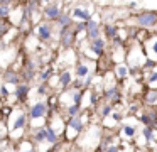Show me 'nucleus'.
<instances>
[{
  "label": "nucleus",
  "instance_id": "obj_1",
  "mask_svg": "<svg viewBox=\"0 0 157 152\" xmlns=\"http://www.w3.org/2000/svg\"><path fill=\"white\" fill-rule=\"evenodd\" d=\"M137 24L142 27H152L157 24V14L155 12H144L137 17Z\"/></svg>",
  "mask_w": 157,
  "mask_h": 152
},
{
  "label": "nucleus",
  "instance_id": "obj_2",
  "mask_svg": "<svg viewBox=\"0 0 157 152\" xmlns=\"http://www.w3.org/2000/svg\"><path fill=\"white\" fill-rule=\"evenodd\" d=\"M46 113V103H36L31 110V117L32 118H41Z\"/></svg>",
  "mask_w": 157,
  "mask_h": 152
},
{
  "label": "nucleus",
  "instance_id": "obj_3",
  "mask_svg": "<svg viewBox=\"0 0 157 152\" xmlns=\"http://www.w3.org/2000/svg\"><path fill=\"white\" fill-rule=\"evenodd\" d=\"M86 30H88V36L91 37L93 41L98 39V25H96L93 20H88V24H86Z\"/></svg>",
  "mask_w": 157,
  "mask_h": 152
},
{
  "label": "nucleus",
  "instance_id": "obj_4",
  "mask_svg": "<svg viewBox=\"0 0 157 152\" xmlns=\"http://www.w3.org/2000/svg\"><path fill=\"white\" fill-rule=\"evenodd\" d=\"M37 32H39V37H41V39H49V37H51V27H49L48 24H41Z\"/></svg>",
  "mask_w": 157,
  "mask_h": 152
},
{
  "label": "nucleus",
  "instance_id": "obj_5",
  "mask_svg": "<svg viewBox=\"0 0 157 152\" xmlns=\"http://www.w3.org/2000/svg\"><path fill=\"white\" fill-rule=\"evenodd\" d=\"M46 15L49 17V19H59L61 17V12H59V9L56 5H51L46 9Z\"/></svg>",
  "mask_w": 157,
  "mask_h": 152
},
{
  "label": "nucleus",
  "instance_id": "obj_6",
  "mask_svg": "<svg viewBox=\"0 0 157 152\" xmlns=\"http://www.w3.org/2000/svg\"><path fill=\"white\" fill-rule=\"evenodd\" d=\"M91 51L95 54H101L103 53V39H95V42H93V46H91Z\"/></svg>",
  "mask_w": 157,
  "mask_h": 152
},
{
  "label": "nucleus",
  "instance_id": "obj_7",
  "mask_svg": "<svg viewBox=\"0 0 157 152\" xmlns=\"http://www.w3.org/2000/svg\"><path fill=\"white\" fill-rule=\"evenodd\" d=\"M15 96H17L21 101L27 100V86H19L17 91H15Z\"/></svg>",
  "mask_w": 157,
  "mask_h": 152
},
{
  "label": "nucleus",
  "instance_id": "obj_8",
  "mask_svg": "<svg viewBox=\"0 0 157 152\" xmlns=\"http://www.w3.org/2000/svg\"><path fill=\"white\" fill-rule=\"evenodd\" d=\"M5 83H17V74L15 73H12V71H7V73H5Z\"/></svg>",
  "mask_w": 157,
  "mask_h": 152
},
{
  "label": "nucleus",
  "instance_id": "obj_9",
  "mask_svg": "<svg viewBox=\"0 0 157 152\" xmlns=\"http://www.w3.org/2000/svg\"><path fill=\"white\" fill-rule=\"evenodd\" d=\"M68 125H71L73 128H76V130H81L83 122H81V118H71V120L68 122Z\"/></svg>",
  "mask_w": 157,
  "mask_h": 152
},
{
  "label": "nucleus",
  "instance_id": "obj_10",
  "mask_svg": "<svg viewBox=\"0 0 157 152\" xmlns=\"http://www.w3.org/2000/svg\"><path fill=\"white\" fill-rule=\"evenodd\" d=\"M75 15H76V17H79V19H83V20H90V14L86 12V10L76 9V10H75Z\"/></svg>",
  "mask_w": 157,
  "mask_h": 152
},
{
  "label": "nucleus",
  "instance_id": "obj_11",
  "mask_svg": "<svg viewBox=\"0 0 157 152\" xmlns=\"http://www.w3.org/2000/svg\"><path fill=\"white\" fill-rule=\"evenodd\" d=\"M73 41H75V32H71V34H64V39H63V44H64L66 47H68V46H71V44H73Z\"/></svg>",
  "mask_w": 157,
  "mask_h": 152
},
{
  "label": "nucleus",
  "instance_id": "obj_12",
  "mask_svg": "<svg viewBox=\"0 0 157 152\" xmlns=\"http://www.w3.org/2000/svg\"><path fill=\"white\" fill-rule=\"evenodd\" d=\"M76 73H78V76H86V74H88V68L85 66V64H79L78 68H76Z\"/></svg>",
  "mask_w": 157,
  "mask_h": 152
},
{
  "label": "nucleus",
  "instance_id": "obj_13",
  "mask_svg": "<svg viewBox=\"0 0 157 152\" xmlns=\"http://www.w3.org/2000/svg\"><path fill=\"white\" fill-rule=\"evenodd\" d=\"M46 130H48V140L49 142H56V140H58V134H56L52 128H46Z\"/></svg>",
  "mask_w": 157,
  "mask_h": 152
},
{
  "label": "nucleus",
  "instance_id": "obj_14",
  "mask_svg": "<svg viewBox=\"0 0 157 152\" xmlns=\"http://www.w3.org/2000/svg\"><path fill=\"white\" fill-rule=\"evenodd\" d=\"M69 83H71V74H69V73H63L61 74V84H64V86H66V84H69Z\"/></svg>",
  "mask_w": 157,
  "mask_h": 152
},
{
  "label": "nucleus",
  "instance_id": "obj_15",
  "mask_svg": "<svg viewBox=\"0 0 157 152\" xmlns=\"http://www.w3.org/2000/svg\"><path fill=\"white\" fill-rule=\"evenodd\" d=\"M144 137H145V140H152V138H154V134H152V128H150V127L144 128Z\"/></svg>",
  "mask_w": 157,
  "mask_h": 152
},
{
  "label": "nucleus",
  "instance_id": "obj_16",
  "mask_svg": "<svg viewBox=\"0 0 157 152\" xmlns=\"http://www.w3.org/2000/svg\"><path fill=\"white\" fill-rule=\"evenodd\" d=\"M123 132H125L128 137H133V135H135V128L130 127V125H123Z\"/></svg>",
  "mask_w": 157,
  "mask_h": 152
},
{
  "label": "nucleus",
  "instance_id": "obj_17",
  "mask_svg": "<svg viewBox=\"0 0 157 152\" xmlns=\"http://www.w3.org/2000/svg\"><path fill=\"white\" fill-rule=\"evenodd\" d=\"M24 122H25V117H24V115H21V117L17 118V122L14 123V130H17V128H21L22 125H24Z\"/></svg>",
  "mask_w": 157,
  "mask_h": 152
},
{
  "label": "nucleus",
  "instance_id": "obj_18",
  "mask_svg": "<svg viewBox=\"0 0 157 152\" xmlns=\"http://www.w3.org/2000/svg\"><path fill=\"white\" fill-rule=\"evenodd\" d=\"M105 32H106V36H108V37H115L117 30H115V27H112V25H106V27H105Z\"/></svg>",
  "mask_w": 157,
  "mask_h": 152
},
{
  "label": "nucleus",
  "instance_id": "obj_19",
  "mask_svg": "<svg viewBox=\"0 0 157 152\" xmlns=\"http://www.w3.org/2000/svg\"><path fill=\"white\" fill-rule=\"evenodd\" d=\"M36 138H37V140H44V138H48V130H39L37 134H36Z\"/></svg>",
  "mask_w": 157,
  "mask_h": 152
},
{
  "label": "nucleus",
  "instance_id": "obj_20",
  "mask_svg": "<svg viewBox=\"0 0 157 152\" xmlns=\"http://www.w3.org/2000/svg\"><path fill=\"white\" fill-rule=\"evenodd\" d=\"M106 96H108V98H117V96H118V91H117V88H110V90L106 91Z\"/></svg>",
  "mask_w": 157,
  "mask_h": 152
},
{
  "label": "nucleus",
  "instance_id": "obj_21",
  "mask_svg": "<svg viewBox=\"0 0 157 152\" xmlns=\"http://www.w3.org/2000/svg\"><path fill=\"white\" fill-rule=\"evenodd\" d=\"M155 100H157V91H150V93L147 95V101H149V103H154Z\"/></svg>",
  "mask_w": 157,
  "mask_h": 152
},
{
  "label": "nucleus",
  "instance_id": "obj_22",
  "mask_svg": "<svg viewBox=\"0 0 157 152\" xmlns=\"http://www.w3.org/2000/svg\"><path fill=\"white\" fill-rule=\"evenodd\" d=\"M117 74H118L120 78H125V76H127V68L118 66V68H117Z\"/></svg>",
  "mask_w": 157,
  "mask_h": 152
},
{
  "label": "nucleus",
  "instance_id": "obj_23",
  "mask_svg": "<svg viewBox=\"0 0 157 152\" xmlns=\"http://www.w3.org/2000/svg\"><path fill=\"white\" fill-rule=\"evenodd\" d=\"M59 22H61V25H68V24H69V17L68 15H61V17H59Z\"/></svg>",
  "mask_w": 157,
  "mask_h": 152
},
{
  "label": "nucleus",
  "instance_id": "obj_24",
  "mask_svg": "<svg viewBox=\"0 0 157 152\" xmlns=\"http://www.w3.org/2000/svg\"><path fill=\"white\" fill-rule=\"evenodd\" d=\"M140 120H142V122H144V123H145V125H150V123H152V122H154V118H150V117H147V115H144V117L140 118Z\"/></svg>",
  "mask_w": 157,
  "mask_h": 152
},
{
  "label": "nucleus",
  "instance_id": "obj_25",
  "mask_svg": "<svg viewBox=\"0 0 157 152\" xmlns=\"http://www.w3.org/2000/svg\"><path fill=\"white\" fill-rule=\"evenodd\" d=\"M78 110H79V105H78V103H75V105H73L71 108H69V113H71V115H75V113H76V111H78Z\"/></svg>",
  "mask_w": 157,
  "mask_h": 152
},
{
  "label": "nucleus",
  "instance_id": "obj_26",
  "mask_svg": "<svg viewBox=\"0 0 157 152\" xmlns=\"http://www.w3.org/2000/svg\"><path fill=\"white\" fill-rule=\"evenodd\" d=\"M110 113H112V107L108 105V107H105V108H103V115L106 117V115H110Z\"/></svg>",
  "mask_w": 157,
  "mask_h": 152
},
{
  "label": "nucleus",
  "instance_id": "obj_27",
  "mask_svg": "<svg viewBox=\"0 0 157 152\" xmlns=\"http://www.w3.org/2000/svg\"><path fill=\"white\" fill-rule=\"evenodd\" d=\"M9 14V9H7V5H2V17H5Z\"/></svg>",
  "mask_w": 157,
  "mask_h": 152
},
{
  "label": "nucleus",
  "instance_id": "obj_28",
  "mask_svg": "<svg viewBox=\"0 0 157 152\" xmlns=\"http://www.w3.org/2000/svg\"><path fill=\"white\" fill-rule=\"evenodd\" d=\"M79 100H81V93H75V103L79 105Z\"/></svg>",
  "mask_w": 157,
  "mask_h": 152
},
{
  "label": "nucleus",
  "instance_id": "obj_29",
  "mask_svg": "<svg viewBox=\"0 0 157 152\" xmlns=\"http://www.w3.org/2000/svg\"><path fill=\"white\" fill-rule=\"evenodd\" d=\"M149 81H150V83H152V81H157V73H154L152 76L149 78Z\"/></svg>",
  "mask_w": 157,
  "mask_h": 152
},
{
  "label": "nucleus",
  "instance_id": "obj_30",
  "mask_svg": "<svg viewBox=\"0 0 157 152\" xmlns=\"http://www.w3.org/2000/svg\"><path fill=\"white\" fill-rule=\"evenodd\" d=\"M49 74H51V71H46V73H42V80H48V76H49Z\"/></svg>",
  "mask_w": 157,
  "mask_h": 152
},
{
  "label": "nucleus",
  "instance_id": "obj_31",
  "mask_svg": "<svg viewBox=\"0 0 157 152\" xmlns=\"http://www.w3.org/2000/svg\"><path fill=\"white\" fill-rule=\"evenodd\" d=\"M7 93H9V91H7V88H5V86H2V95H4V96H7Z\"/></svg>",
  "mask_w": 157,
  "mask_h": 152
},
{
  "label": "nucleus",
  "instance_id": "obj_32",
  "mask_svg": "<svg viewBox=\"0 0 157 152\" xmlns=\"http://www.w3.org/2000/svg\"><path fill=\"white\" fill-rule=\"evenodd\" d=\"M145 66H147V68H152V66H154V61H150V59H149V61H147Z\"/></svg>",
  "mask_w": 157,
  "mask_h": 152
},
{
  "label": "nucleus",
  "instance_id": "obj_33",
  "mask_svg": "<svg viewBox=\"0 0 157 152\" xmlns=\"http://www.w3.org/2000/svg\"><path fill=\"white\" fill-rule=\"evenodd\" d=\"M44 93H46V88L41 86V88H39V95H44Z\"/></svg>",
  "mask_w": 157,
  "mask_h": 152
},
{
  "label": "nucleus",
  "instance_id": "obj_34",
  "mask_svg": "<svg viewBox=\"0 0 157 152\" xmlns=\"http://www.w3.org/2000/svg\"><path fill=\"white\" fill-rule=\"evenodd\" d=\"M113 118H115V120L118 122V120H120V118H122V117H120V113H115V115H113Z\"/></svg>",
  "mask_w": 157,
  "mask_h": 152
},
{
  "label": "nucleus",
  "instance_id": "obj_35",
  "mask_svg": "<svg viewBox=\"0 0 157 152\" xmlns=\"http://www.w3.org/2000/svg\"><path fill=\"white\" fill-rule=\"evenodd\" d=\"M106 152H118V150H117L115 147H108V150H106Z\"/></svg>",
  "mask_w": 157,
  "mask_h": 152
},
{
  "label": "nucleus",
  "instance_id": "obj_36",
  "mask_svg": "<svg viewBox=\"0 0 157 152\" xmlns=\"http://www.w3.org/2000/svg\"><path fill=\"white\" fill-rule=\"evenodd\" d=\"M115 44H117V46H120V44H122V41H120L118 37H115Z\"/></svg>",
  "mask_w": 157,
  "mask_h": 152
},
{
  "label": "nucleus",
  "instance_id": "obj_37",
  "mask_svg": "<svg viewBox=\"0 0 157 152\" xmlns=\"http://www.w3.org/2000/svg\"><path fill=\"white\" fill-rule=\"evenodd\" d=\"M9 2H10V0H2V5H7Z\"/></svg>",
  "mask_w": 157,
  "mask_h": 152
},
{
  "label": "nucleus",
  "instance_id": "obj_38",
  "mask_svg": "<svg viewBox=\"0 0 157 152\" xmlns=\"http://www.w3.org/2000/svg\"><path fill=\"white\" fill-rule=\"evenodd\" d=\"M152 49H154V53H157V42L154 44V47H152Z\"/></svg>",
  "mask_w": 157,
  "mask_h": 152
}]
</instances>
